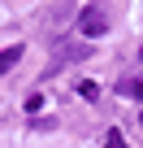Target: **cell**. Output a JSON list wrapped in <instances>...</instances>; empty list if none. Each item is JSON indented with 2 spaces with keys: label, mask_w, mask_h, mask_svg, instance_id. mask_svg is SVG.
<instances>
[{
  "label": "cell",
  "mask_w": 143,
  "mask_h": 148,
  "mask_svg": "<svg viewBox=\"0 0 143 148\" xmlns=\"http://www.w3.org/2000/svg\"><path fill=\"white\" fill-rule=\"evenodd\" d=\"M22 61V44H13V48H5V52H0V74H9L13 65Z\"/></svg>",
  "instance_id": "2"
},
{
  "label": "cell",
  "mask_w": 143,
  "mask_h": 148,
  "mask_svg": "<svg viewBox=\"0 0 143 148\" xmlns=\"http://www.w3.org/2000/svg\"><path fill=\"white\" fill-rule=\"evenodd\" d=\"M139 122H143V113H139Z\"/></svg>",
  "instance_id": "6"
},
{
  "label": "cell",
  "mask_w": 143,
  "mask_h": 148,
  "mask_svg": "<svg viewBox=\"0 0 143 148\" xmlns=\"http://www.w3.org/2000/svg\"><path fill=\"white\" fill-rule=\"evenodd\" d=\"M78 96H83V100H100V87H96V83H87V79H83V83H78Z\"/></svg>",
  "instance_id": "4"
},
{
  "label": "cell",
  "mask_w": 143,
  "mask_h": 148,
  "mask_svg": "<svg viewBox=\"0 0 143 148\" xmlns=\"http://www.w3.org/2000/svg\"><path fill=\"white\" fill-rule=\"evenodd\" d=\"M78 31H83L87 39H100V35L108 31V9H104V5H87V9L78 13Z\"/></svg>",
  "instance_id": "1"
},
{
  "label": "cell",
  "mask_w": 143,
  "mask_h": 148,
  "mask_svg": "<svg viewBox=\"0 0 143 148\" xmlns=\"http://www.w3.org/2000/svg\"><path fill=\"white\" fill-rule=\"evenodd\" d=\"M104 148H126V139H121V131H108V139H104Z\"/></svg>",
  "instance_id": "5"
},
{
  "label": "cell",
  "mask_w": 143,
  "mask_h": 148,
  "mask_svg": "<svg viewBox=\"0 0 143 148\" xmlns=\"http://www.w3.org/2000/svg\"><path fill=\"white\" fill-rule=\"evenodd\" d=\"M121 96H130V100H143V79H126V83H121Z\"/></svg>",
  "instance_id": "3"
}]
</instances>
